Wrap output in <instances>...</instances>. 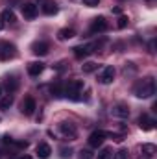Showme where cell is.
Segmentation results:
<instances>
[{
    "mask_svg": "<svg viewBox=\"0 0 157 159\" xmlns=\"http://www.w3.org/2000/svg\"><path fill=\"white\" fill-rule=\"evenodd\" d=\"M133 94L137 98H150L155 94V80L152 76H146V78L139 80L135 85H133Z\"/></svg>",
    "mask_w": 157,
    "mask_h": 159,
    "instance_id": "cell-1",
    "label": "cell"
},
{
    "mask_svg": "<svg viewBox=\"0 0 157 159\" xmlns=\"http://www.w3.org/2000/svg\"><path fill=\"white\" fill-rule=\"evenodd\" d=\"M81 91H83L81 80H69V83L63 87V96L70 100H81Z\"/></svg>",
    "mask_w": 157,
    "mask_h": 159,
    "instance_id": "cell-2",
    "label": "cell"
},
{
    "mask_svg": "<svg viewBox=\"0 0 157 159\" xmlns=\"http://www.w3.org/2000/svg\"><path fill=\"white\" fill-rule=\"evenodd\" d=\"M17 56V46L13 43L2 41L0 43V61H9Z\"/></svg>",
    "mask_w": 157,
    "mask_h": 159,
    "instance_id": "cell-3",
    "label": "cell"
},
{
    "mask_svg": "<svg viewBox=\"0 0 157 159\" xmlns=\"http://www.w3.org/2000/svg\"><path fill=\"white\" fill-rule=\"evenodd\" d=\"M115 74H117L115 67H109V65H107V67H104V69L100 70V74H98V81L104 83V85H109V83H113Z\"/></svg>",
    "mask_w": 157,
    "mask_h": 159,
    "instance_id": "cell-4",
    "label": "cell"
},
{
    "mask_svg": "<svg viewBox=\"0 0 157 159\" xmlns=\"http://www.w3.org/2000/svg\"><path fill=\"white\" fill-rule=\"evenodd\" d=\"M59 131H61V133H63V137H65V139H69V141L76 139V135H78L76 126H74V124H70V122H61V124H59Z\"/></svg>",
    "mask_w": 157,
    "mask_h": 159,
    "instance_id": "cell-5",
    "label": "cell"
},
{
    "mask_svg": "<svg viewBox=\"0 0 157 159\" xmlns=\"http://www.w3.org/2000/svg\"><path fill=\"white\" fill-rule=\"evenodd\" d=\"M98 46H100L98 43H92V44H81V46H74L72 50H74V56L81 59V57H87L89 54H92V52H94V48H98Z\"/></svg>",
    "mask_w": 157,
    "mask_h": 159,
    "instance_id": "cell-6",
    "label": "cell"
},
{
    "mask_svg": "<svg viewBox=\"0 0 157 159\" xmlns=\"http://www.w3.org/2000/svg\"><path fill=\"white\" fill-rule=\"evenodd\" d=\"M20 9H22V15H24V19H35L37 17V13H39V7H37V4H34V2H24L22 6H20Z\"/></svg>",
    "mask_w": 157,
    "mask_h": 159,
    "instance_id": "cell-7",
    "label": "cell"
},
{
    "mask_svg": "<svg viewBox=\"0 0 157 159\" xmlns=\"http://www.w3.org/2000/svg\"><path fill=\"white\" fill-rule=\"evenodd\" d=\"M105 137H107V133L105 131H102V129H96V131H92L91 135H89V146H92V148H98L104 141H105Z\"/></svg>",
    "mask_w": 157,
    "mask_h": 159,
    "instance_id": "cell-8",
    "label": "cell"
},
{
    "mask_svg": "<svg viewBox=\"0 0 157 159\" xmlns=\"http://www.w3.org/2000/svg\"><path fill=\"white\" fill-rule=\"evenodd\" d=\"M107 30V20L105 17H96L92 19V24H91V34H102Z\"/></svg>",
    "mask_w": 157,
    "mask_h": 159,
    "instance_id": "cell-9",
    "label": "cell"
},
{
    "mask_svg": "<svg viewBox=\"0 0 157 159\" xmlns=\"http://www.w3.org/2000/svg\"><path fill=\"white\" fill-rule=\"evenodd\" d=\"M35 109H37V104H35L34 96H26L24 102H22V113H24L26 117H32Z\"/></svg>",
    "mask_w": 157,
    "mask_h": 159,
    "instance_id": "cell-10",
    "label": "cell"
},
{
    "mask_svg": "<svg viewBox=\"0 0 157 159\" xmlns=\"http://www.w3.org/2000/svg\"><path fill=\"white\" fill-rule=\"evenodd\" d=\"M111 113L118 117V119H126V117H129V107H128V104H115L113 106V109H111Z\"/></svg>",
    "mask_w": 157,
    "mask_h": 159,
    "instance_id": "cell-11",
    "label": "cell"
},
{
    "mask_svg": "<svg viewBox=\"0 0 157 159\" xmlns=\"http://www.w3.org/2000/svg\"><path fill=\"white\" fill-rule=\"evenodd\" d=\"M48 50H50V46H48V43H44V41H37V43L32 44V52H34L35 56H46Z\"/></svg>",
    "mask_w": 157,
    "mask_h": 159,
    "instance_id": "cell-12",
    "label": "cell"
},
{
    "mask_svg": "<svg viewBox=\"0 0 157 159\" xmlns=\"http://www.w3.org/2000/svg\"><path fill=\"white\" fill-rule=\"evenodd\" d=\"M139 128L144 129V131H150V129L155 128V120L150 119L148 115H141V119H139Z\"/></svg>",
    "mask_w": 157,
    "mask_h": 159,
    "instance_id": "cell-13",
    "label": "cell"
},
{
    "mask_svg": "<svg viewBox=\"0 0 157 159\" xmlns=\"http://www.w3.org/2000/svg\"><path fill=\"white\" fill-rule=\"evenodd\" d=\"M57 11H59V7L54 0H44L43 2V13L44 15H56Z\"/></svg>",
    "mask_w": 157,
    "mask_h": 159,
    "instance_id": "cell-14",
    "label": "cell"
},
{
    "mask_svg": "<svg viewBox=\"0 0 157 159\" xmlns=\"http://www.w3.org/2000/svg\"><path fill=\"white\" fill-rule=\"evenodd\" d=\"M43 70H44V63H41V61H32V63H28V74H30V76H39Z\"/></svg>",
    "mask_w": 157,
    "mask_h": 159,
    "instance_id": "cell-15",
    "label": "cell"
},
{
    "mask_svg": "<svg viewBox=\"0 0 157 159\" xmlns=\"http://www.w3.org/2000/svg\"><path fill=\"white\" fill-rule=\"evenodd\" d=\"M50 154H52L50 144H46V143H39V144H37V156H39L41 159H48Z\"/></svg>",
    "mask_w": 157,
    "mask_h": 159,
    "instance_id": "cell-16",
    "label": "cell"
},
{
    "mask_svg": "<svg viewBox=\"0 0 157 159\" xmlns=\"http://www.w3.org/2000/svg\"><path fill=\"white\" fill-rule=\"evenodd\" d=\"M74 35H76V32L72 28H63V30L57 32V39L59 41H69V39H72Z\"/></svg>",
    "mask_w": 157,
    "mask_h": 159,
    "instance_id": "cell-17",
    "label": "cell"
},
{
    "mask_svg": "<svg viewBox=\"0 0 157 159\" xmlns=\"http://www.w3.org/2000/svg\"><path fill=\"white\" fill-rule=\"evenodd\" d=\"M141 150H142V154H144V156H141L139 159H150L157 152L155 144H142V148H141Z\"/></svg>",
    "mask_w": 157,
    "mask_h": 159,
    "instance_id": "cell-18",
    "label": "cell"
},
{
    "mask_svg": "<svg viewBox=\"0 0 157 159\" xmlns=\"http://www.w3.org/2000/svg\"><path fill=\"white\" fill-rule=\"evenodd\" d=\"M0 19H2V22H9V24H15L17 22V17H15V13L11 9H4L2 15H0Z\"/></svg>",
    "mask_w": 157,
    "mask_h": 159,
    "instance_id": "cell-19",
    "label": "cell"
},
{
    "mask_svg": "<svg viewBox=\"0 0 157 159\" xmlns=\"http://www.w3.org/2000/svg\"><path fill=\"white\" fill-rule=\"evenodd\" d=\"M6 87H7V91H9V94L13 93V91H17V87H19V81L15 76H9V78H6Z\"/></svg>",
    "mask_w": 157,
    "mask_h": 159,
    "instance_id": "cell-20",
    "label": "cell"
},
{
    "mask_svg": "<svg viewBox=\"0 0 157 159\" xmlns=\"http://www.w3.org/2000/svg\"><path fill=\"white\" fill-rule=\"evenodd\" d=\"M11 104H13V94L0 96V109H7V107H11Z\"/></svg>",
    "mask_w": 157,
    "mask_h": 159,
    "instance_id": "cell-21",
    "label": "cell"
},
{
    "mask_svg": "<svg viewBox=\"0 0 157 159\" xmlns=\"http://www.w3.org/2000/svg\"><path fill=\"white\" fill-rule=\"evenodd\" d=\"M81 70H83L85 74H91V72L98 70V65H96L94 61H87V63H83V65H81Z\"/></svg>",
    "mask_w": 157,
    "mask_h": 159,
    "instance_id": "cell-22",
    "label": "cell"
},
{
    "mask_svg": "<svg viewBox=\"0 0 157 159\" xmlns=\"http://www.w3.org/2000/svg\"><path fill=\"white\" fill-rule=\"evenodd\" d=\"M50 93H52V96L61 98V96H63V85H61V83H54V85L50 87Z\"/></svg>",
    "mask_w": 157,
    "mask_h": 159,
    "instance_id": "cell-23",
    "label": "cell"
},
{
    "mask_svg": "<svg viewBox=\"0 0 157 159\" xmlns=\"http://www.w3.org/2000/svg\"><path fill=\"white\" fill-rule=\"evenodd\" d=\"M111 157H113V150H111V148H107V146H105V148H102V150L96 154V159H111Z\"/></svg>",
    "mask_w": 157,
    "mask_h": 159,
    "instance_id": "cell-24",
    "label": "cell"
},
{
    "mask_svg": "<svg viewBox=\"0 0 157 159\" xmlns=\"http://www.w3.org/2000/svg\"><path fill=\"white\" fill-rule=\"evenodd\" d=\"M128 156H129V154H128V150H126V148H122V150H118L117 154H115V159H128Z\"/></svg>",
    "mask_w": 157,
    "mask_h": 159,
    "instance_id": "cell-25",
    "label": "cell"
},
{
    "mask_svg": "<svg viewBox=\"0 0 157 159\" xmlns=\"http://www.w3.org/2000/svg\"><path fill=\"white\" fill-rule=\"evenodd\" d=\"M117 26H118V28H120V30L128 26V17H126V15H122V17L118 19V24H117Z\"/></svg>",
    "mask_w": 157,
    "mask_h": 159,
    "instance_id": "cell-26",
    "label": "cell"
},
{
    "mask_svg": "<svg viewBox=\"0 0 157 159\" xmlns=\"http://www.w3.org/2000/svg\"><path fill=\"white\" fill-rule=\"evenodd\" d=\"M59 152H61V157H63V159L70 157V154H72V150H70V148H59Z\"/></svg>",
    "mask_w": 157,
    "mask_h": 159,
    "instance_id": "cell-27",
    "label": "cell"
},
{
    "mask_svg": "<svg viewBox=\"0 0 157 159\" xmlns=\"http://www.w3.org/2000/svg\"><path fill=\"white\" fill-rule=\"evenodd\" d=\"M91 157H92L91 152H87V150H81V152H79V159H91Z\"/></svg>",
    "mask_w": 157,
    "mask_h": 159,
    "instance_id": "cell-28",
    "label": "cell"
},
{
    "mask_svg": "<svg viewBox=\"0 0 157 159\" xmlns=\"http://www.w3.org/2000/svg\"><path fill=\"white\" fill-rule=\"evenodd\" d=\"M83 4H85V6H89V7H94V6H98V4H100V0H83Z\"/></svg>",
    "mask_w": 157,
    "mask_h": 159,
    "instance_id": "cell-29",
    "label": "cell"
},
{
    "mask_svg": "<svg viewBox=\"0 0 157 159\" xmlns=\"http://www.w3.org/2000/svg\"><path fill=\"white\" fill-rule=\"evenodd\" d=\"M17 146H19V148H26V146H28V143H17Z\"/></svg>",
    "mask_w": 157,
    "mask_h": 159,
    "instance_id": "cell-30",
    "label": "cell"
},
{
    "mask_svg": "<svg viewBox=\"0 0 157 159\" xmlns=\"http://www.w3.org/2000/svg\"><path fill=\"white\" fill-rule=\"evenodd\" d=\"M20 159H32V157H30V156H22Z\"/></svg>",
    "mask_w": 157,
    "mask_h": 159,
    "instance_id": "cell-31",
    "label": "cell"
},
{
    "mask_svg": "<svg viewBox=\"0 0 157 159\" xmlns=\"http://www.w3.org/2000/svg\"><path fill=\"white\" fill-rule=\"evenodd\" d=\"M2 28H4V22H2V19H0V30H2Z\"/></svg>",
    "mask_w": 157,
    "mask_h": 159,
    "instance_id": "cell-32",
    "label": "cell"
},
{
    "mask_svg": "<svg viewBox=\"0 0 157 159\" xmlns=\"http://www.w3.org/2000/svg\"><path fill=\"white\" fill-rule=\"evenodd\" d=\"M0 96H2V83H0Z\"/></svg>",
    "mask_w": 157,
    "mask_h": 159,
    "instance_id": "cell-33",
    "label": "cell"
}]
</instances>
